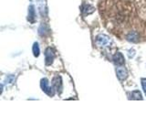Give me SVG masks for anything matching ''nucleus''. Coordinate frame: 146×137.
<instances>
[{
	"mask_svg": "<svg viewBox=\"0 0 146 137\" xmlns=\"http://www.w3.org/2000/svg\"><path fill=\"white\" fill-rule=\"evenodd\" d=\"M52 85L55 90L58 91V93L61 92L62 90V80L60 76H56L52 80Z\"/></svg>",
	"mask_w": 146,
	"mask_h": 137,
	"instance_id": "3",
	"label": "nucleus"
},
{
	"mask_svg": "<svg viewBox=\"0 0 146 137\" xmlns=\"http://www.w3.org/2000/svg\"><path fill=\"white\" fill-rule=\"evenodd\" d=\"M40 86H41V89H42V90L44 91V92H46L48 95L49 96H53L55 94V89L53 88V87H50L49 84H48V80L46 79H42L41 80V82H40Z\"/></svg>",
	"mask_w": 146,
	"mask_h": 137,
	"instance_id": "1",
	"label": "nucleus"
},
{
	"mask_svg": "<svg viewBox=\"0 0 146 137\" xmlns=\"http://www.w3.org/2000/svg\"><path fill=\"white\" fill-rule=\"evenodd\" d=\"M55 59V53L51 48H48L45 51V62L46 65H51Z\"/></svg>",
	"mask_w": 146,
	"mask_h": 137,
	"instance_id": "2",
	"label": "nucleus"
},
{
	"mask_svg": "<svg viewBox=\"0 0 146 137\" xmlns=\"http://www.w3.org/2000/svg\"><path fill=\"white\" fill-rule=\"evenodd\" d=\"M32 50H33V55L36 58L39 56V53H40V49H39V46H38V42H35L34 45H33V49H32Z\"/></svg>",
	"mask_w": 146,
	"mask_h": 137,
	"instance_id": "9",
	"label": "nucleus"
},
{
	"mask_svg": "<svg viewBox=\"0 0 146 137\" xmlns=\"http://www.w3.org/2000/svg\"><path fill=\"white\" fill-rule=\"evenodd\" d=\"M35 17H36V14H35V9H34V6H30L29 7V22L31 23H34L35 22Z\"/></svg>",
	"mask_w": 146,
	"mask_h": 137,
	"instance_id": "8",
	"label": "nucleus"
},
{
	"mask_svg": "<svg viewBox=\"0 0 146 137\" xmlns=\"http://www.w3.org/2000/svg\"><path fill=\"white\" fill-rule=\"evenodd\" d=\"M112 59H113V62L118 66H122L123 64H124V62H125L124 57H123V55L121 52H117L113 56Z\"/></svg>",
	"mask_w": 146,
	"mask_h": 137,
	"instance_id": "5",
	"label": "nucleus"
},
{
	"mask_svg": "<svg viewBox=\"0 0 146 137\" xmlns=\"http://www.w3.org/2000/svg\"><path fill=\"white\" fill-rule=\"evenodd\" d=\"M131 99L133 100H143V97H141V93L140 92L139 90H134L132 91L131 93Z\"/></svg>",
	"mask_w": 146,
	"mask_h": 137,
	"instance_id": "10",
	"label": "nucleus"
},
{
	"mask_svg": "<svg viewBox=\"0 0 146 137\" xmlns=\"http://www.w3.org/2000/svg\"><path fill=\"white\" fill-rule=\"evenodd\" d=\"M116 75L118 77V79L120 80H126V78L128 77V72L127 70L122 66H120L116 68Z\"/></svg>",
	"mask_w": 146,
	"mask_h": 137,
	"instance_id": "4",
	"label": "nucleus"
},
{
	"mask_svg": "<svg viewBox=\"0 0 146 137\" xmlns=\"http://www.w3.org/2000/svg\"><path fill=\"white\" fill-rule=\"evenodd\" d=\"M141 86H143V90L144 91V93L146 94V79L143 78V79L141 80Z\"/></svg>",
	"mask_w": 146,
	"mask_h": 137,
	"instance_id": "12",
	"label": "nucleus"
},
{
	"mask_svg": "<svg viewBox=\"0 0 146 137\" xmlns=\"http://www.w3.org/2000/svg\"><path fill=\"white\" fill-rule=\"evenodd\" d=\"M110 42V39L107 36L105 35H99L97 38H96V43L99 46H105Z\"/></svg>",
	"mask_w": 146,
	"mask_h": 137,
	"instance_id": "6",
	"label": "nucleus"
},
{
	"mask_svg": "<svg viewBox=\"0 0 146 137\" xmlns=\"http://www.w3.org/2000/svg\"><path fill=\"white\" fill-rule=\"evenodd\" d=\"M90 8H93V7H91V6H89V5H85V6H83L82 7V13L84 14V15H90V14H91V13H93V11H91V10H89V9H90Z\"/></svg>",
	"mask_w": 146,
	"mask_h": 137,
	"instance_id": "11",
	"label": "nucleus"
},
{
	"mask_svg": "<svg viewBox=\"0 0 146 137\" xmlns=\"http://www.w3.org/2000/svg\"><path fill=\"white\" fill-rule=\"evenodd\" d=\"M126 39L128 41H131V42H137L139 40V35L136 31H131L127 35Z\"/></svg>",
	"mask_w": 146,
	"mask_h": 137,
	"instance_id": "7",
	"label": "nucleus"
}]
</instances>
